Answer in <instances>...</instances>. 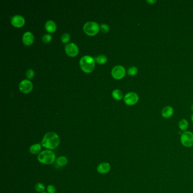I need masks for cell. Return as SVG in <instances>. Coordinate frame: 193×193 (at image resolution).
I'll return each mask as SVG.
<instances>
[{
    "mask_svg": "<svg viewBox=\"0 0 193 193\" xmlns=\"http://www.w3.org/2000/svg\"><path fill=\"white\" fill-rule=\"evenodd\" d=\"M60 143V137L56 133L50 131L46 133L42 138V147L49 150H54Z\"/></svg>",
    "mask_w": 193,
    "mask_h": 193,
    "instance_id": "obj_1",
    "label": "cell"
},
{
    "mask_svg": "<svg viewBox=\"0 0 193 193\" xmlns=\"http://www.w3.org/2000/svg\"><path fill=\"white\" fill-rule=\"evenodd\" d=\"M38 159L40 163L46 165L52 164L56 160L55 154L49 150L41 152L38 156Z\"/></svg>",
    "mask_w": 193,
    "mask_h": 193,
    "instance_id": "obj_2",
    "label": "cell"
},
{
    "mask_svg": "<svg viewBox=\"0 0 193 193\" xmlns=\"http://www.w3.org/2000/svg\"><path fill=\"white\" fill-rule=\"evenodd\" d=\"M95 64V59L90 56L83 57L80 60V65L82 69L87 73H90L93 71Z\"/></svg>",
    "mask_w": 193,
    "mask_h": 193,
    "instance_id": "obj_3",
    "label": "cell"
},
{
    "mask_svg": "<svg viewBox=\"0 0 193 193\" xmlns=\"http://www.w3.org/2000/svg\"><path fill=\"white\" fill-rule=\"evenodd\" d=\"M181 143L185 147H191L193 146V133L190 131L183 132L181 138Z\"/></svg>",
    "mask_w": 193,
    "mask_h": 193,
    "instance_id": "obj_4",
    "label": "cell"
},
{
    "mask_svg": "<svg viewBox=\"0 0 193 193\" xmlns=\"http://www.w3.org/2000/svg\"><path fill=\"white\" fill-rule=\"evenodd\" d=\"M83 30L85 33L87 35L93 36L96 34L99 31V26L94 22H88L83 26Z\"/></svg>",
    "mask_w": 193,
    "mask_h": 193,
    "instance_id": "obj_5",
    "label": "cell"
},
{
    "mask_svg": "<svg viewBox=\"0 0 193 193\" xmlns=\"http://www.w3.org/2000/svg\"><path fill=\"white\" fill-rule=\"evenodd\" d=\"M139 100V96L135 92H129L124 97V102L128 105L136 104Z\"/></svg>",
    "mask_w": 193,
    "mask_h": 193,
    "instance_id": "obj_6",
    "label": "cell"
},
{
    "mask_svg": "<svg viewBox=\"0 0 193 193\" xmlns=\"http://www.w3.org/2000/svg\"><path fill=\"white\" fill-rule=\"evenodd\" d=\"M126 74V70L123 66H116L114 67L112 70L113 77L116 79H120L125 77Z\"/></svg>",
    "mask_w": 193,
    "mask_h": 193,
    "instance_id": "obj_7",
    "label": "cell"
},
{
    "mask_svg": "<svg viewBox=\"0 0 193 193\" xmlns=\"http://www.w3.org/2000/svg\"><path fill=\"white\" fill-rule=\"evenodd\" d=\"M32 83L31 81L28 80H23L19 84V89L23 93L27 94L31 91L32 89Z\"/></svg>",
    "mask_w": 193,
    "mask_h": 193,
    "instance_id": "obj_8",
    "label": "cell"
},
{
    "mask_svg": "<svg viewBox=\"0 0 193 193\" xmlns=\"http://www.w3.org/2000/svg\"><path fill=\"white\" fill-rule=\"evenodd\" d=\"M65 51L67 54L71 57L77 56L78 53V48L74 43H70L65 46Z\"/></svg>",
    "mask_w": 193,
    "mask_h": 193,
    "instance_id": "obj_9",
    "label": "cell"
},
{
    "mask_svg": "<svg viewBox=\"0 0 193 193\" xmlns=\"http://www.w3.org/2000/svg\"><path fill=\"white\" fill-rule=\"evenodd\" d=\"M11 24L15 27H21L23 26L25 23V20L24 18L21 15H16L11 18Z\"/></svg>",
    "mask_w": 193,
    "mask_h": 193,
    "instance_id": "obj_10",
    "label": "cell"
},
{
    "mask_svg": "<svg viewBox=\"0 0 193 193\" xmlns=\"http://www.w3.org/2000/svg\"><path fill=\"white\" fill-rule=\"evenodd\" d=\"M111 165L108 163L104 162L99 164L97 167V171L100 174L108 173L111 170Z\"/></svg>",
    "mask_w": 193,
    "mask_h": 193,
    "instance_id": "obj_11",
    "label": "cell"
},
{
    "mask_svg": "<svg viewBox=\"0 0 193 193\" xmlns=\"http://www.w3.org/2000/svg\"><path fill=\"white\" fill-rule=\"evenodd\" d=\"M34 35L30 32H25L23 36V42L26 46L31 45L34 42Z\"/></svg>",
    "mask_w": 193,
    "mask_h": 193,
    "instance_id": "obj_12",
    "label": "cell"
},
{
    "mask_svg": "<svg viewBox=\"0 0 193 193\" xmlns=\"http://www.w3.org/2000/svg\"><path fill=\"white\" fill-rule=\"evenodd\" d=\"M174 113V109L171 106H166L162 111V115L165 119L171 117Z\"/></svg>",
    "mask_w": 193,
    "mask_h": 193,
    "instance_id": "obj_13",
    "label": "cell"
},
{
    "mask_svg": "<svg viewBox=\"0 0 193 193\" xmlns=\"http://www.w3.org/2000/svg\"><path fill=\"white\" fill-rule=\"evenodd\" d=\"M45 28L46 30L50 33H53L56 30V25L54 22L53 21H48L46 23Z\"/></svg>",
    "mask_w": 193,
    "mask_h": 193,
    "instance_id": "obj_14",
    "label": "cell"
},
{
    "mask_svg": "<svg viewBox=\"0 0 193 193\" xmlns=\"http://www.w3.org/2000/svg\"><path fill=\"white\" fill-rule=\"evenodd\" d=\"M41 150H42V146L41 144H39V143L32 145L29 149L30 152L33 155L39 154Z\"/></svg>",
    "mask_w": 193,
    "mask_h": 193,
    "instance_id": "obj_15",
    "label": "cell"
},
{
    "mask_svg": "<svg viewBox=\"0 0 193 193\" xmlns=\"http://www.w3.org/2000/svg\"><path fill=\"white\" fill-rule=\"evenodd\" d=\"M56 164L60 167H63L66 165L68 163V159L65 156H60L59 158H57L56 160Z\"/></svg>",
    "mask_w": 193,
    "mask_h": 193,
    "instance_id": "obj_16",
    "label": "cell"
},
{
    "mask_svg": "<svg viewBox=\"0 0 193 193\" xmlns=\"http://www.w3.org/2000/svg\"><path fill=\"white\" fill-rule=\"evenodd\" d=\"M179 127L182 131H186L189 127V123L186 119H182L179 123Z\"/></svg>",
    "mask_w": 193,
    "mask_h": 193,
    "instance_id": "obj_17",
    "label": "cell"
},
{
    "mask_svg": "<svg viewBox=\"0 0 193 193\" xmlns=\"http://www.w3.org/2000/svg\"><path fill=\"white\" fill-rule=\"evenodd\" d=\"M112 96L114 98L117 100H119L123 98V93L121 90L116 89L112 92Z\"/></svg>",
    "mask_w": 193,
    "mask_h": 193,
    "instance_id": "obj_18",
    "label": "cell"
},
{
    "mask_svg": "<svg viewBox=\"0 0 193 193\" xmlns=\"http://www.w3.org/2000/svg\"><path fill=\"white\" fill-rule=\"evenodd\" d=\"M95 60L96 61V62L100 64H104L107 61V58L105 56V55H99L98 56L95 57Z\"/></svg>",
    "mask_w": 193,
    "mask_h": 193,
    "instance_id": "obj_19",
    "label": "cell"
},
{
    "mask_svg": "<svg viewBox=\"0 0 193 193\" xmlns=\"http://www.w3.org/2000/svg\"><path fill=\"white\" fill-rule=\"evenodd\" d=\"M35 189L39 193H42L46 189V187L42 183H39L35 185Z\"/></svg>",
    "mask_w": 193,
    "mask_h": 193,
    "instance_id": "obj_20",
    "label": "cell"
},
{
    "mask_svg": "<svg viewBox=\"0 0 193 193\" xmlns=\"http://www.w3.org/2000/svg\"><path fill=\"white\" fill-rule=\"evenodd\" d=\"M138 69L137 67L131 66L129 67L127 70V74L131 76H134L138 73Z\"/></svg>",
    "mask_w": 193,
    "mask_h": 193,
    "instance_id": "obj_21",
    "label": "cell"
},
{
    "mask_svg": "<svg viewBox=\"0 0 193 193\" xmlns=\"http://www.w3.org/2000/svg\"><path fill=\"white\" fill-rule=\"evenodd\" d=\"M61 39H62V42L63 43H66V42H69L70 39V36L69 34L65 33V34H63V35H62V37H61Z\"/></svg>",
    "mask_w": 193,
    "mask_h": 193,
    "instance_id": "obj_22",
    "label": "cell"
},
{
    "mask_svg": "<svg viewBox=\"0 0 193 193\" xmlns=\"http://www.w3.org/2000/svg\"><path fill=\"white\" fill-rule=\"evenodd\" d=\"M51 39H52V36L51 35H49V34H46L42 36V40L44 42H46V43L49 42H50Z\"/></svg>",
    "mask_w": 193,
    "mask_h": 193,
    "instance_id": "obj_23",
    "label": "cell"
},
{
    "mask_svg": "<svg viewBox=\"0 0 193 193\" xmlns=\"http://www.w3.org/2000/svg\"><path fill=\"white\" fill-rule=\"evenodd\" d=\"M100 30L103 32L107 33L109 31V26L106 24H102L100 26Z\"/></svg>",
    "mask_w": 193,
    "mask_h": 193,
    "instance_id": "obj_24",
    "label": "cell"
},
{
    "mask_svg": "<svg viewBox=\"0 0 193 193\" xmlns=\"http://www.w3.org/2000/svg\"><path fill=\"white\" fill-rule=\"evenodd\" d=\"M34 75H35V73L34 71V70H32V69H29V70L27 71V73H26V76L28 79H31L32 78L34 77Z\"/></svg>",
    "mask_w": 193,
    "mask_h": 193,
    "instance_id": "obj_25",
    "label": "cell"
},
{
    "mask_svg": "<svg viewBox=\"0 0 193 193\" xmlns=\"http://www.w3.org/2000/svg\"><path fill=\"white\" fill-rule=\"evenodd\" d=\"M46 190H47L48 193H55V192H56V187L53 185H48V187H47Z\"/></svg>",
    "mask_w": 193,
    "mask_h": 193,
    "instance_id": "obj_26",
    "label": "cell"
},
{
    "mask_svg": "<svg viewBox=\"0 0 193 193\" xmlns=\"http://www.w3.org/2000/svg\"><path fill=\"white\" fill-rule=\"evenodd\" d=\"M147 2L153 4L154 3H155V2H156V1H147Z\"/></svg>",
    "mask_w": 193,
    "mask_h": 193,
    "instance_id": "obj_27",
    "label": "cell"
},
{
    "mask_svg": "<svg viewBox=\"0 0 193 193\" xmlns=\"http://www.w3.org/2000/svg\"><path fill=\"white\" fill-rule=\"evenodd\" d=\"M191 121H192V122L193 123V114L191 115Z\"/></svg>",
    "mask_w": 193,
    "mask_h": 193,
    "instance_id": "obj_28",
    "label": "cell"
},
{
    "mask_svg": "<svg viewBox=\"0 0 193 193\" xmlns=\"http://www.w3.org/2000/svg\"><path fill=\"white\" fill-rule=\"evenodd\" d=\"M191 111H193V104L192 105V106H191Z\"/></svg>",
    "mask_w": 193,
    "mask_h": 193,
    "instance_id": "obj_29",
    "label": "cell"
},
{
    "mask_svg": "<svg viewBox=\"0 0 193 193\" xmlns=\"http://www.w3.org/2000/svg\"><path fill=\"white\" fill-rule=\"evenodd\" d=\"M46 193V192H42V193Z\"/></svg>",
    "mask_w": 193,
    "mask_h": 193,
    "instance_id": "obj_30",
    "label": "cell"
}]
</instances>
